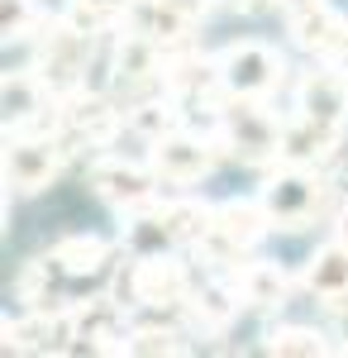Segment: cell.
<instances>
[{"instance_id": "6da1fadb", "label": "cell", "mask_w": 348, "mask_h": 358, "mask_svg": "<svg viewBox=\"0 0 348 358\" xmlns=\"http://www.w3.org/2000/svg\"><path fill=\"white\" fill-rule=\"evenodd\" d=\"M215 220V206L210 201H196V196H177V201H148L129 210V229L124 239L134 253H172V248H187L201 244L205 229Z\"/></svg>"}, {"instance_id": "7a4b0ae2", "label": "cell", "mask_w": 348, "mask_h": 358, "mask_svg": "<svg viewBox=\"0 0 348 358\" xmlns=\"http://www.w3.org/2000/svg\"><path fill=\"white\" fill-rule=\"evenodd\" d=\"M215 138L248 167H263L282 158V138L287 124L277 120L268 96H224L219 101V120H215Z\"/></svg>"}, {"instance_id": "3957f363", "label": "cell", "mask_w": 348, "mask_h": 358, "mask_svg": "<svg viewBox=\"0 0 348 358\" xmlns=\"http://www.w3.org/2000/svg\"><path fill=\"white\" fill-rule=\"evenodd\" d=\"M191 277L172 253H138L134 263L119 273V301L134 310H187L191 301Z\"/></svg>"}, {"instance_id": "277c9868", "label": "cell", "mask_w": 348, "mask_h": 358, "mask_svg": "<svg viewBox=\"0 0 348 358\" xmlns=\"http://www.w3.org/2000/svg\"><path fill=\"white\" fill-rule=\"evenodd\" d=\"M268 229H277V224H272L263 196H253V201H224V206H215V220L205 229V239H201V253L210 258L215 268H239V263H248L253 244Z\"/></svg>"}, {"instance_id": "5b68a950", "label": "cell", "mask_w": 348, "mask_h": 358, "mask_svg": "<svg viewBox=\"0 0 348 358\" xmlns=\"http://www.w3.org/2000/svg\"><path fill=\"white\" fill-rule=\"evenodd\" d=\"M86 57H91V34H81L67 15L48 20L38 34V57H34V72L43 77V86L53 96H72L86 86Z\"/></svg>"}, {"instance_id": "8992f818", "label": "cell", "mask_w": 348, "mask_h": 358, "mask_svg": "<svg viewBox=\"0 0 348 358\" xmlns=\"http://www.w3.org/2000/svg\"><path fill=\"white\" fill-rule=\"evenodd\" d=\"M263 206L277 229H305V224L320 215V201H324V177L310 163H287L277 167L268 182H263Z\"/></svg>"}, {"instance_id": "52a82bcc", "label": "cell", "mask_w": 348, "mask_h": 358, "mask_svg": "<svg viewBox=\"0 0 348 358\" xmlns=\"http://www.w3.org/2000/svg\"><path fill=\"white\" fill-rule=\"evenodd\" d=\"M67 158L62 134H5V187L10 192H43L53 187Z\"/></svg>"}, {"instance_id": "ba28073f", "label": "cell", "mask_w": 348, "mask_h": 358, "mask_svg": "<svg viewBox=\"0 0 348 358\" xmlns=\"http://www.w3.org/2000/svg\"><path fill=\"white\" fill-rule=\"evenodd\" d=\"M219 77H224L229 96H268V91L282 86L287 62L263 38H239V43H229L219 53Z\"/></svg>"}, {"instance_id": "9c48e42d", "label": "cell", "mask_w": 348, "mask_h": 358, "mask_svg": "<svg viewBox=\"0 0 348 358\" xmlns=\"http://www.w3.org/2000/svg\"><path fill=\"white\" fill-rule=\"evenodd\" d=\"M148 163H153V172L162 177V187H196V182L210 177L215 143L177 124L172 134H162V138L148 143Z\"/></svg>"}, {"instance_id": "30bf717a", "label": "cell", "mask_w": 348, "mask_h": 358, "mask_svg": "<svg viewBox=\"0 0 348 358\" xmlns=\"http://www.w3.org/2000/svg\"><path fill=\"white\" fill-rule=\"evenodd\" d=\"M72 334V306H29L20 320H5V354H67Z\"/></svg>"}, {"instance_id": "8fae6325", "label": "cell", "mask_w": 348, "mask_h": 358, "mask_svg": "<svg viewBox=\"0 0 348 358\" xmlns=\"http://www.w3.org/2000/svg\"><path fill=\"white\" fill-rule=\"evenodd\" d=\"M129 120L124 110L101 96V91H72V96H62V143H86V148H106L110 138L119 134Z\"/></svg>"}, {"instance_id": "7c38bea8", "label": "cell", "mask_w": 348, "mask_h": 358, "mask_svg": "<svg viewBox=\"0 0 348 358\" xmlns=\"http://www.w3.org/2000/svg\"><path fill=\"white\" fill-rule=\"evenodd\" d=\"M205 10H210V0H138L124 15V29H134V34L153 38L162 48H177L196 34Z\"/></svg>"}, {"instance_id": "4fadbf2b", "label": "cell", "mask_w": 348, "mask_h": 358, "mask_svg": "<svg viewBox=\"0 0 348 358\" xmlns=\"http://www.w3.org/2000/svg\"><path fill=\"white\" fill-rule=\"evenodd\" d=\"M162 177L153 172V163H124V158H101V163H91V192L101 196L106 206L115 210H138V206H148L153 196H158Z\"/></svg>"}, {"instance_id": "5bb4252c", "label": "cell", "mask_w": 348, "mask_h": 358, "mask_svg": "<svg viewBox=\"0 0 348 358\" xmlns=\"http://www.w3.org/2000/svg\"><path fill=\"white\" fill-rule=\"evenodd\" d=\"M296 110L320 120V124H334V129H348V77L339 67H310L300 86H296Z\"/></svg>"}, {"instance_id": "9a60e30c", "label": "cell", "mask_w": 348, "mask_h": 358, "mask_svg": "<svg viewBox=\"0 0 348 358\" xmlns=\"http://www.w3.org/2000/svg\"><path fill=\"white\" fill-rule=\"evenodd\" d=\"M277 5H282V20H287L291 43H300L305 53H315V57H324L334 48V38L344 29V15L329 0H277Z\"/></svg>"}, {"instance_id": "2e32d148", "label": "cell", "mask_w": 348, "mask_h": 358, "mask_svg": "<svg viewBox=\"0 0 348 358\" xmlns=\"http://www.w3.org/2000/svg\"><path fill=\"white\" fill-rule=\"evenodd\" d=\"M300 287L324 306H348V239H329L310 253L305 273H300Z\"/></svg>"}, {"instance_id": "e0dca14e", "label": "cell", "mask_w": 348, "mask_h": 358, "mask_svg": "<svg viewBox=\"0 0 348 358\" xmlns=\"http://www.w3.org/2000/svg\"><path fill=\"white\" fill-rule=\"evenodd\" d=\"M234 292L243 296V306L253 310H282L287 296H291V277L282 263H239L234 268Z\"/></svg>"}, {"instance_id": "ac0fdd59", "label": "cell", "mask_w": 348, "mask_h": 358, "mask_svg": "<svg viewBox=\"0 0 348 358\" xmlns=\"http://www.w3.org/2000/svg\"><path fill=\"white\" fill-rule=\"evenodd\" d=\"M344 143V129H334V124H320V120H310V115L296 110V120H287V138H282V163H310L320 167L334 148Z\"/></svg>"}, {"instance_id": "d6986e66", "label": "cell", "mask_w": 348, "mask_h": 358, "mask_svg": "<svg viewBox=\"0 0 348 358\" xmlns=\"http://www.w3.org/2000/svg\"><path fill=\"white\" fill-rule=\"evenodd\" d=\"M239 301L243 296L234 292V282H201L187 301V315L201 334H224L239 315Z\"/></svg>"}, {"instance_id": "ffe728a7", "label": "cell", "mask_w": 348, "mask_h": 358, "mask_svg": "<svg viewBox=\"0 0 348 358\" xmlns=\"http://www.w3.org/2000/svg\"><path fill=\"white\" fill-rule=\"evenodd\" d=\"M48 253H53L57 268L67 273V282L101 277V273H110V263H115V248H110L101 234H67V239H57Z\"/></svg>"}, {"instance_id": "44dd1931", "label": "cell", "mask_w": 348, "mask_h": 358, "mask_svg": "<svg viewBox=\"0 0 348 358\" xmlns=\"http://www.w3.org/2000/svg\"><path fill=\"white\" fill-rule=\"evenodd\" d=\"M124 120H129V129H138V134L148 138H162V134H172L177 124H182V101L167 91V96H138L134 106H124Z\"/></svg>"}, {"instance_id": "7402d4cb", "label": "cell", "mask_w": 348, "mask_h": 358, "mask_svg": "<svg viewBox=\"0 0 348 358\" xmlns=\"http://www.w3.org/2000/svg\"><path fill=\"white\" fill-rule=\"evenodd\" d=\"M263 349H268V354H282V358H324V354H334V344H329L320 330H310V325H277V330L263 334Z\"/></svg>"}, {"instance_id": "603a6c76", "label": "cell", "mask_w": 348, "mask_h": 358, "mask_svg": "<svg viewBox=\"0 0 348 358\" xmlns=\"http://www.w3.org/2000/svg\"><path fill=\"white\" fill-rule=\"evenodd\" d=\"M138 0H67V20L81 29V34H106V29H115V24H124V15L134 10Z\"/></svg>"}, {"instance_id": "cb8c5ba5", "label": "cell", "mask_w": 348, "mask_h": 358, "mask_svg": "<svg viewBox=\"0 0 348 358\" xmlns=\"http://www.w3.org/2000/svg\"><path fill=\"white\" fill-rule=\"evenodd\" d=\"M48 24V15L34 5V0H0V29H5V43H24L38 38V29Z\"/></svg>"}, {"instance_id": "d4e9b609", "label": "cell", "mask_w": 348, "mask_h": 358, "mask_svg": "<svg viewBox=\"0 0 348 358\" xmlns=\"http://www.w3.org/2000/svg\"><path fill=\"white\" fill-rule=\"evenodd\" d=\"M187 349L191 344L167 325H138L129 330V344H124V354H187Z\"/></svg>"}, {"instance_id": "484cf974", "label": "cell", "mask_w": 348, "mask_h": 358, "mask_svg": "<svg viewBox=\"0 0 348 358\" xmlns=\"http://www.w3.org/2000/svg\"><path fill=\"white\" fill-rule=\"evenodd\" d=\"M324 62H329V67H339V72L348 77V20H344V29H339V38H334V48L324 53Z\"/></svg>"}, {"instance_id": "4316f807", "label": "cell", "mask_w": 348, "mask_h": 358, "mask_svg": "<svg viewBox=\"0 0 348 358\" xmlns=\"http://www.w3.org/2000/svg\"><path fill=\"white\" fill-rule=\"evenodd\" d=\"M224 5H234L239 15H258L263 5H272V0H224Z\"/></svg>"}, {"instance_id": "83f0119b", "label": "cell", "mask_w": 348, "mask_h": 358, "mask_svg": "<svg viewBox=\"0 0 348 358\" xmlns=\"http://www.w3.org/2000/svg\"><path fill=\"white\" fill-rule=\"evenodd\" d=\"M334 234H339V239H348V201L339 206V215H334Z\"/></svg>"}, {"instance_id": "f1b7e54d", "label": "cell", "mask_w": 348, "mask_h": 358, "mask_svg": "<svg viewBox=\"0 0 348 358\" xmlns=\"http://www.w3.org/2000/svg\"><path fill=\"white\" fill-rule=\"evenodd\" d=\"M344 354H348V349H344Z\"/></svg>"}]
</instances>
